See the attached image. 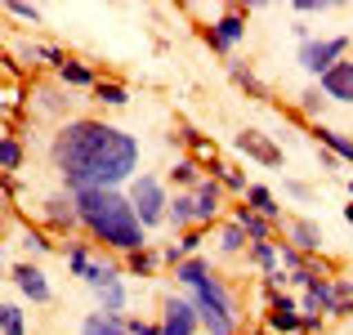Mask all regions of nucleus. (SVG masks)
<instances>
[{
	"label": "nucleus",
	"mask_w": 353,
	"mask_h": 335,
	"mask_svg": "<svg viewBox=\"0 0 353 335\" xmlns=\"http://www.w3.org/2000/svg\"><path fill=\"white\" fill-rule=\"evenodd\" d=\"M54 170L68 183V192L85 188H121L130 174L139 170V139L125 130L108 125V121H68L50 143Z\"/></svg>",
	"instance_id": "obj_1"
},
{
	"label": "nucleus",
	"mask_w": 353,
	"mask_h": 335,
	"mask_svg": "<svg viewBox=\"0 0 353 335\" xmlns=\"http://www.w3.org/2000/svg\"><path fill=\"white\" fill-rule=\"evenodd\" d=\"M77 215H81V228L90 237H99L103 246L121 250V255H134V250L148 246V228L139 223L134 206L121 188H85L77 192Z\"/></svg>",
	"instance_id": "obj_2"
},
{
	"label": "nucleus",
	"mask_w": 353,
	"mask_h": 335,
	"mask_svg": "<svg viewBox=\"0 0 353 335\" xmlns=\"http://www.w3.org/2000/svg\"><path fill=\"white\" fill-rule=\"evenodd\" d=\"M192 309H197L201 327L210 335H237V304H233V295H228L224 277L210 273L206 282L192 286Z\"/></svg>",
	"instance_id": "obj_3"
},
{
	"label": "nucleus",
	"mask_w": 353,
	"mask_h": 335,
	"mask_svg": "<svg viewBox=\"0 0 353 335\" xmlns=\"http://www.w3.org/2000/svg\"><path fill=\"white\" fill-rule=\"evenodd\" d=\"M130 206H134V215L143 228H157V223H165V210H170V192L161 188V179H152V174H139V179H130Z\"/></svg>",
	"instance_id": "obj_4"
},
{
	"label": "nucleus",
	"mask_w": 353,
	"mask_h": 335,
	"mask_svg": "<svg viewBox=\"0 0 353 335\" xmlns=\"http://www.w3.org/2000/svg\"><path fill=\"white\" fill-rule=\"evenodd\" d=\"M345 54H349V36H318V41L300 45V68L322 81L336 63H345Z\"/></svg>",
	"instance_id": "obj_5"
},
{
	"label": "nucleus",
	"mask_w": 353,
	"mask_h": 335,
	"mask_svg": "<svg viewBox=\"0 0 353 335\" xmlns=\"http://www.w3.org/2000/svg\"><path fill=\"white\" fill-rule=\"evenodd\" d=\"M68 268H72L77 277H85V282L94 286V291H103V286L121 282L117 268H112V264H103V259H94L85 246H81V241H77V246H68Z\"/></svg>",
	"instance_id": "obj_6"
},
{
	"label": "nucleus",
	"mask_w": 353,
	"mask_h": 335,
	"mask_svg": "<svg viewBox=\"0 0 353 335\" xmlns=\"http://www.w3.org/2000/svg\"><path fill=\"white\" fill-rule=\"evenodd\" d=\"M237 152L250 156V161H259V165H282V148H277L268 134H259V130H241L237 134Z\"/></svg>",
	"instance_id": "obj_7"
},
{
	"label": "nucleus",
	"mask_w": 353,
	"mask_h": 335,
	"mask_svg": "<svg viewBox=\"0 0 353 335\" xmlns=\"http://www.w3.org/2000/svg\"><path fill=\"white\" fill-rule=\"evenodd\" d=\"M241 36H246V14H241V9H228V14H219L215 23H210V45H215V50H233Z\"/></svg>",
	"instance_id": "obj_8"
},
{
	"label": "nucleus",
	"mask_w": 353,
	"mask_h": 335,
	"mask_svg": "<svg viewBox=\"0 0 353 335\" xmlns=\"http://www.w3.org/2000/svg\"><path fill=\"white\" fill-rule=\"evenodd\" d=\"M197 309H192V300H165V318H161V335H192L197 327Z\"/></svg>",
	"instance_id": "obj_9"
},
{
	"label": "nucleus",
	"mask_w": 353,
	"mask_h": 335,
	"mask_svg": "<svg viewBox=\"0 0 353 335\" xmlns=\"http://www.w3.org/2000/svg\"><path fill=\"white\" fill-rule=\"evenodd\" d=\"M318 90H322L327 99H336V103H353V59L336 63V68H331L327 77L318 81Z\"/></svg>",
	"instance_id": "obj_10"
},
{
	"label": "nucleus",
	"mask_w": 353,
	"mask_h": 335,
	"mask_svg": "<svg viewBox=\"0 0 353 335\" xmlns=\"http://www.w3.org/2000/svg\"><path fill=\"white\" fill-rule=\"evenodd\" d=\"M219 201H224V192H219V179H215V174H210V179H201L197 188H192V206H197V228H206V223L219 215Z\"/></svg>",
	"instance_id": "obj_11"
},
{
	"label": "nucleus",
	"mask_w": 353,
	"mask_h": 335,
	"mask_svg": "<svg viewBox=\"0 0 353 335\" xmlns=\"http://www.w3.org/2000/svg\"><path fill=\"white\" fill-rule=\"evenodd\" d=\"M18 282V291L27 295V300H36V304H45L50 300V282H45V273L36 264H14V273H9Z\"/></svg>",
	"instance_id": "obj_12"
},
{
	"label": "nucleus",
	"mask_w": 353,
	"mask_h": 335,
	"mask_svg": "<svg viewBox=\"0 0 353 335\" xmlns=\"http://www.w3.org/2000/svg\"><path fill=\"white\" fill-rule=\"evenodd\" d=\"M286 241L300 255H313V250H322V228L313 219H286Z\"/></svg>",
	"instance_id": "obj_13"
},
{
	"label": "nucleus",
	"mask_w": 353,
	"mask_h": 335,
	"mask_svg": "<svg viewBox=\"0 0 353 335\" xmlns=\"http://www.w3.org/2000/svg\"><path fill=\"white\" fill-rule=\"evenodd\" d=\"M45 223H50V228H59V232L81 228L77 201H68V197H50V201H45Z\"/></svg>",
	"instance_id": "obj_14"
},
{
	"label": "nucleus",
	"mask_w": 353,
	"mask_h": 335,
	"mask_svg": "<svg viewBox=\"0 0 353 335\" xmlns=\"http://www.w3.org/2000/svg\"><path fill=\"white\" fill-rule=\"evenodd\" d=\"M268 327L282 331V335H295V331H300V309H295L286 295H277L273 309H268Z\"/></svg>",
	"instance_id": "obj_15"
},
{
	"label": "nucleus",
	"mask_w": 353,
	"mask_h": 335,
	"mask_svg": "<svg viewBox=\"0 0 353 335\" xmlns=\"http://www.w3.org/2000/svg\"><path fill=\"white\" fill-rule=\"evenodd\" d=\"M233 223L246 232V241H268V232H273V219H264L259 210H250V206H237Z\"/></svg>",
	"instance_id": "obj_16"
},
{
	"label": "nucleus",
	"mask_w": 353,
	"mask_h": 335,
	"mask_svg": "<svg viewBox=\"0 0 353 335\" xmlns=\"http://www.w3.org/2000/svg\"><path fill=\"white\" fill-rule=\"evenodd\" d=\"M197 246H201V228H188V232H179V241H170V246L161 250V259L179 268L183 259H192V255H197Z\"/></svg>",
	"instance_id": "obj_17"
},
{
	"label": "nucleus",
	"mask_w": 353,
	"mask_h": 335,
	"mask_svg": "<svg viewBox=\"0 0 353 335\" xmlns=\"http://www.w3.org/2000/svg\"><path fill=\"white\" fill-rule=\"evenodd\" d=\"M165 219L174 223V228H197V206H192V192H174L170 197V210H165Z\"/></svg>",
	"instance_id": "obj_18"
},
{
	"label": "nucleus",
	"mask_w": 353,
	"mask_h": 335,
	"mask_svg": "<svg viewBox=\"0 0 353 335\" xmlns=\"http://www.w3.org/2000/svg\"><path fill=\"white\" fill-rule=\"evenodd\" d=\"M246 206L250 210H259L264 219H282V206H277V197H273V188H264V183H250L246 188Z\"/></svg>",
	"instance_id": "obj_19"
},
{
	"label": "nucleus",
	"mask_w": 353,
	"mask_h": 335,
	"mask_svg": "<svg viewBox=\"0 0 353 335\" xmlns=\"http://www.w3.org/2000/svg\"><path fill=\"white\" fill-rule=\"evenodd\" d=\"M313 139H318V143L327 148V152L336 156V161H349V165H353V139H345L340 130H327V125H318V130H313Z\"/></svg>",
	"instance_id": "obj_20"
},
{
	"label": "nucleus",
	"mask_w": 353,
	"mask_h": 335,
	"mask_svg": "<svg viewBox=\"0 0 353 335\" xmlns=\"http://www.w3.org/2000/svg\"><path fill=\"white\" fill-rule=\"evenodd\" d=\"M81 335H130V331L121 327V313H90L81 322Z\"/></svg>",
	"instance_id": "obj_21"
},
{
	"label": "nucleus",
	"mask_w": 353,
	"mask_h": 335,
	"mask_svg": "<svg viewBox=\"0 0 353 335\" xmlns=\"http://www.w3.org/2000/svg\"><path fill=\"white\" fill-rule=\"evenodd\" d=\"M206 277H210V264H206V259H201V255L183 259V264L174 268V282H183V286H188V291H192V286H197V282H206Z\"/></svg>",
	"instance_id": "obj_22"
},
{
	"label": "nucleus",
	"mask_w": 353,
	"mask_h": 335,
	"mask_svg": "<svg viewBox=\"0 0 353 335\" xmlns=\"http://www.w3.org/2000/svg\"><path fill=\"white\" fill-rule=\"evenodd\" d=\"M250 259H255V264L268 273V282H273V277L282 273V264H277V246H273V241H250Z\"/></svg>",
	"instance_id": "obj_23"
},
{
	"label": "nucleus",
	"mask_w": 353,
	"mask_h": 335,
	"mask_svg": "<svg viewBox=\"0 0 353 335\" xmlns=\"http://www.w3.org/2000/svg\"><path fill=\"white\" fill-rule=\"evenodd\" d=\"M94 99H99L103 108H125V103H130V90L117 85V81H99V85H94Z\"/></svg>",
	"instance_id": "obj_24"
},
{
	"label": "nucleus",
	"mask_w": 353,
	"mask_h": 335,
	"mask_svg": "<svg viewBox=\"0 0 353 335\" xmlns=\"http://www.w3.org/2000/svg\"><path fill=\"white\" fill-rule=\"evenodd\" d=\"M59 81H63V85H90V90L99 85V81H94V72H90L85 63H72V59L59 68Z\"/></svg>",
	"instance_id": "obj_25"
},
{
	"label": "nucleus",
	"mask_w": 353,
	"mask_h": 335,
	"mask_svg": "<svg viewBox=\"0 0 353 335\" xmlns=\"http://www.w3.org/2000/svg\"><path fill=\"white\" fill-rule=\"evenodd\" d=\"M161 264V255H152V250H134V255H125V273H134V277H148L152 273V268Z\"/></svg>",
	"instance_id": "obj_26"
},
{
	"label": "nucleus",
	"mask_w": 353,
	"mask_h": 335,
	"mask_svg": "<svg viewBox=\"0 0 353 335\" xmlns=\"http://www.w3.org/2000/svg\"><path fill=\"white\" fill-rule=\"evenodd\" d=\"M170 183H183V188H197V183H201V170H197V161H192V156L174 161V170H170Z\"/></svg>",
	"instance_id": "obj_27"
},
{
	"label": "nucleus",
	"mask_w": 353,
	"mask_h": 335,
	"mask_svg": "<svg viewBox=\"0 0 353 335\" xmlns=\"http://www.w3.org/2000/svg\"><path fill=\"white\" fill-rule=\"evenodd\" d=\"M18 165H23V143H18V139L14 134H9L5 139V143H0V170H18Z\"/></svg>",
	"instance_id": "obj_28"
},
{
	"label": "nucleus",
	"mask_w": 353,
	"mask_h": 335,
	"mask_svg": "<svg viewBox=\"0 0 353 335\" xmlns=\"http://www.w3.org/2000/svg\"><path fill=\"white\" fill-rule=\"evenodd\" d=\"M241 246H246V232H241L237 223H224V228H219V250H224V255H237Z\"/></svg>",
	"instance_id": "obj_29"
},
{
	"label": "nucleus",
	"mask_w": 353,
	"mask_h": 335,
	"mask_svg": "<svg viewBox=\"0 0 353 335\" xmlns=\"http://www.w3.org/2000/svg\"><path fill=\"white\" fill-rule=\"evenodd\" d=\"M277 264H282L286 277H291V273H300V268H304V255L291 246V241H277Z\"/></svg>",
	"instance_id": "obj_30"
},
{
	"label": "nucleus",
	"mask_w": 353,
	"mask_h": 335,
	"mask_svg": "<svg viewBox=\"0 0 353 335\" xmlns=\"http://www.w3.org/2000/svg\"><path fill=\"white\" fill-rule=\"evenodd\" d=\"M183 139H188V148H192V161H210V165H219V161H215V143H206V139L192 134V130H183Z\"/></svg>",
	"instance_id": "obj_31"
},
{
	"label": "nucleus",
	"mask_w": 353,
	"mask_h": 335,
	"mask_svg": "<svg viewBox=\"0 0 353 335\" xmlns=\"http://www.w3.org/2000/svg\"><path fill=\"white\" fill-rule=\"evenodd\" d=\"M210 174H215V179H219V188H233V192H241V197H246V188H250V183L241 179V174L233 170V165H215V170H210Z\"/></svg>",
	"instance_id": "obj_32"
},
{
	"label": "nucleus",
	"mask_w": 353,
	"mask_h": 335,
	"mask_svg": "<svg viewBox=\"0 0 353 335\" xmlns=\"http://www.w3.org/2000/svg\"><path fill=\"white\" fill-rule=\"evenodd\" d=\"M99 304H103V313H121V304H125V286H121V282L103 286V291H99Z\"/></svg>",
	"instance_id": "obj_33"
},
{
	"label": "nucleus",
	"mask_w": 353,
	"mask_h": 335,
	"mask_svg": "<svg viewBox=\"0 0 353 335\" xmlns=\"http://www.w3.org/2000/svg\"><path fill=\"white\" fill-rule=\"evenodd\" d=\"M0 331H5V335H23V331H27V327H23V309L5 304V309H0Z\"/></svg>",
	"instance_id": "obj_34"
},
{
	"label": "nucleus",
	"mask_w": 353,
	"mask_h": 335,
	"mask_svg": "<svg viewBox=\"0 0 353 335\" xmlns=\"http://www.w3.org/2000/svg\"><path fill=\"white\" fill-rule=\"evenodd\" d=\"M228 72H233V81H237V85H246V90H250L255 99H264V85L255 81V72H250V68H241V63H233Z\"/></svg>",
	"instance_id": "obj_35"
},
{
	"label": "nucleus",
	"mask_w": 353,
	"mask_h": 335,
	"mask_svg": "<svg viewBox=\"0 0 353 335\" xmlns=\"http://www.w3.org/2000/svg\"><path fill=\"white\" fill-rule=\"evenodd\" d=\"M300 99H304V103H300V108H304V112H309V116H318V112H322V103H327V94H322V90H304V94H300Z\"/></svg>",
	"instance_id": "obj_36"
},
{
	"label": "nucleus",
	"mask_w": 353,
	"mask_h": 335,
	"mask_svg": "<svg viewBox=\"0 0 353 335\" xmlns=\"http://www.w3.org/2000/svg\"><path fill=\"white\" fill-rule=\"evenodd\" d=\"M5 9L14 18H23V23H41V9H36V5H5Z\"/></svg>",
	"instance_id": "obj_37"
},
{
	"label": "nucleus",
	"mask_w": 353,
	"mask_h": 335,
	"mask_svg": "<svg viewBox=\"0 0 353 335\" xmlns=\"http://www.w3.org/2000/svg\"><path fill=\"white\" fill-rule=\"evenodd\" d=\"M23 246L36 250V255H45V250H50V241H45V232H23Z\"/></svg>",
	"instance_id": "obj_38"
},
{
	"label": "nucleus",
	"mask_w": 353,
	"mask_h": 335,
	"mask_svg": "<svg viewBox=\"0 0 353 335\" xmlns=\"http://www.w3.org/2000/svg\"><path fill=\"white\" fill-rule=\"evenodd\" d=\"M36 94H41V108L45 112H59V94H54V90H36Z\"/></svg>",
	"instance_id": "obj_39"
},
{
	"label": "nucleus",
	"mask_w": 353,
	"mask_h": 335,
	"mask_svg": "<svg viewBox=\"0 0 353 335\" xmlns=\"http://www.w3.org/2000/svg\"><path fill=\"white\" fill-rule=\"evenodd\" d=\"M286 192H291L295 201H309V197H313V192H309V183H286Z\"/></svg>",
	"instance_id": "obj_40"
},
{
	"label": "nucleus",
	"mask_w": 353,
	"mask_h": 335,
	"mask_svg": "<svg viewBox=\"0 0 353 335\" xmlns=\"http://www.w3.org/2000/svg\"><path fill=\"white\" fill-rule=\"evenodd\" d=\"M5 139H9V125H5V116H0V143H5Z\"/></svg>",
	"instance_id": "obj_41"
},
{
	"label": "nucleus",
	"mask_w": 353,
	"mask_h": 335,
	"mask_svg": "<svg viewBox=\"0 0 353 335\" xmlns=\"http://www.w3.org/2000/svg\"><path fill=\"white\" fill-rule=\"evenodd\" d=\"M345 223H349V228H353V206H345Z\"/></svg>",
	"instance_id": "obj_42"
},
{
	"label": "nucleus",
	"mask_w": 353,
	"mask_h": 335,
	"mask_svg": "<svg viewBox=\"0 0 353 335\" xmlns=\"http://www.w3.org/2000/svg\"><path fill=\"white\" fill-rule=\"evenodd\" d=\"M349 197H353V179H349Z\"/></svg>",
	"instance_id": "obj_43"
},
{
	"label": "nucleus",
	"mask_w": 353,
	"mask_h": 335,
	"mask_svg": "<svg viewBox=\"0 0 353 335\" xmlns=\"http://www.w3.org/2000/svg\"><path fill=\"white\" fill-rule=\"evenodd\" d=\"M0 309H5V304H0Z\"/></svg>",
	"instance_id": "obj_44"
}]
</instances>
